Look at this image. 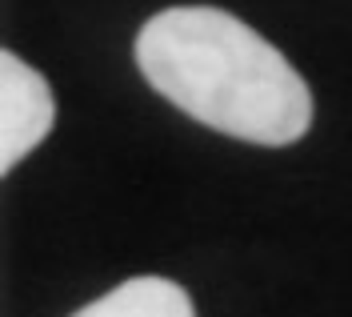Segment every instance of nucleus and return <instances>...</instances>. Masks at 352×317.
<instances>
[{
	"mask_svg": "<svg viewBox=\"0 0 352 317\" xmlns=\"http://www.w3.org/2000/svg\"><path fill=\"white\" fill-rule=\"evenodd\" d=\"M56 125V96L16 52H0V173H12Z\"/></svg>",
	"mask_w": 352,
	"mask_h": 317,
	"instance_id": "f03ea898",
	"label": "nucleus"
},
{
	"mask_svg": "<svg viewBox=\"0 0 352 317\" xmlns=\"http://www.w3.org/2000/svg\"><path fill=\"white\" fill-rule=\"evenodd\" d=\"M136 65L180 113L248 145L280 149L312 125V92L288 57L212 4L156 12L136 37Z\"/></svg>",
	"mask_w": 352,
	"mask_h": 317,
	"instance_id": "f257e3e1",
	"label": "nucleus"
},
{
	"mask_svg": "<svg viewBox=\"0 0 352 317\" xmlns=\"http://www.w3.org/2000/svg\"><path fill=\"white\" fill-rule=\"evenodd\" d=\"M72 317H197L192 297L168 277H132Z\"/></svg>",
	"mask_w": 352,
	"mask_h": 317,
	"instance_id": "7ed1b4c3",
	"label": "nucleus"
}]
</instances>
